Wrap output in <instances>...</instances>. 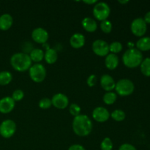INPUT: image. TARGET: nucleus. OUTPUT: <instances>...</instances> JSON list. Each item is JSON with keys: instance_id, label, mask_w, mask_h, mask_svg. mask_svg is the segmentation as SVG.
Wrapping results in <instances>:
<instances>
[{"instance_id": "ddd939ff", "label": "nucleus", "mask_w": 150, "mask_h": 150, "mask_svg": "<svg viewBox=\"0 0 150 150\" xmlns=\"http://www.w3.org/2000/svg\"><path fill=\"white\" fill-rule=\"evenodd\" d=\"M15 107V101L11 97H4L0 100V112L1 114H9Z\"/></svg>"}, {"instance_id": "5701e85b", "label": "nucleus", "mask_w": 150, "mask_h": 150, "mask_svg": "<svg viewBox=\"0 0 150 150\" xmlns=\"http://www.w3.org/2000/svg\"><path fill=\"white\" fill-rule=\"evenodd\" d=\"M141 71L145 76L150 77V57L143 59L140 64Z\"/></svg>"}, {"instance_id": "c9c22d12", "label": "nucleus", "mask_w": 150, "mask_h": 150, "mask_svg": "<svg viewBox=\"0 0 150 150\" xmlns=\"http://www.w3.org/2000/svg\"><path fill=\"white\" fill-rule=\"evenodd\" d=\"M83 2L85 3V4H96L98 1H96V0H91V1H83Z\"/></svg>"}, {"instance_id": "20e7f679", "label": "nucleus", "mask_w": 150, "mask_h": 150, "mask_svg": "<svg viewBox=\"0 0 150 150\" xmlns=\"http://www.w3.org/2000/svg\"><path fill=\"white\" fill-rule=\"evenodd\" d=\"M135 89L134 84L129 79H120L117 82L115 86V89L117 93L120 96H128L131 95Z\"/></svg>"}, {"instance_id": "bb28decb", "label": "nucleus", "mask_w": 150, "mask_h": 150, "mask_svg": "<svg viewBox=\"0 0 150 150\" xmlns=\"http://www.w3.org/2000/svg\"><path fill=\"white\" fill-rule=\"evenodd\" d=\"M100 29L104 33H110L112 30V23L108 20L103 21L100 23Z\"/></svg>"}, {"instance_id": "412c9836", "label": "nucleus", "mask_w": 150, "mask_h": 150, "mask_svg": "<svg viewBox=\"0 0 150 150\" xmlns=\"http://www.w3.org/2000/svg\"><path fill=\"white\" fill-rule=\"evenodd\" d=\"M44 54H45V53L43 52L42 49L35 48L30 52L29 57H30L32 62L33 61L35 62H39L44 59Z\"/></svg>"}, {"instance_id": "4c0bfd02", "label": "nucleus", "mask_w": 150, "mask_h": 150, "mask_svg": "<svg viewBox=\"0 0 150 150\" xmlns=\"http://www.w3.org/2000/svg\"><path fill=\"white\" fill-rule=\"evenodd\" d=\"M127 45H128L129 48H133L134 44H133V42H128V43H127Z\"/></svg>"}, {"instance_id": "a211bd4d", "label": "nucleus", "mask_w": 150, "mask_h": 150, "mask_svg": "<svg viewBox=\"0 0 150 150\" xmlns=\"http://www.w3.org/2000/svg\"><path fill=\"white\" fill-rule=\"evenodd\" d=\"M82 26L83 29L89 32H94L98 28L97 22L90 17H86L82 20Z\"/></svg>"}, {"instance_id": "39448f33", "label": "nucleus", "mask_w": 150, "mask_h": 150, "mask_svg": "<svg viewBox=\"0 0 150 150\" xmlns=\"http://www.w3.org/2000/svg\"><path fill=\"white\" fill-rule=\"evenodd\" d=\"M29 73L31 79L36 83L42 82L46 77L45 67L42 64L38 63L31 66L29 70Z\"/></svg>"}, {"instance_id": "f03ea898", "label": "nucleus", "mask_w": 150, "mask_h": 150, "mask_svg": "<svg viewBox=\"0 0 150 150\" xmlns=\"http://www.w3.org/2000/svg\"><path fill=\"white\" fill-rule=\"evenodd\" d=\"M12 67L18 72H25L32 66V60L29 55L25 53H16L10 58Z\"/></svg>"}, {"instance_id": "9d476101", "label": "nucleus", "mask_w": 150, "mask_h": 150, "mask_svg": "<svg viewBox=\"0 0 150 150\" xmlns=\"http://www.w3.org/2000/svg\"><path fill=\"white\" fill-rule=\"evenodd\" d=\"M52 105L59 109H64L69 105V99L65 95L62 93H57L53 96L51 99Z\"/></svg>"}, {"instance_id": "7c9ffc66", "label": "nucleus", "mask_w": 150, "mask_h": 150, "mask_svg": "<svg viewBox=\"0 0 150 150\" xmlns=\"http://www.w3.org/2000/svg\"><path fill=\"white\" fill-rule=\"evenodd\" d=\"M24 97V93L22 90L21 89H16L14 92H13V95H12L11 98H13V100L16 102V101H20Z\"/></svg>"}, {"instance_id": "e433bc0d", "label": "nucleus", "mask_w": 150, "mask_h": 150, "mask_svg": "<svg viewBox=\"0 0 150 150\" xmlns=\"http://www.w3.org/2000/svg\"><path fill=\"white\" fill-rule=\"evenodd\" d=\"M119 2L120 3V4H127V3H128L129 2V1L128 0H125V1H119Z\"/></svg>"}, {"instance_id": "f8f14e48", "label": "nucleus", "mask_w": 150, "mask_h": 150, "mask_svg": "<svg viewBox=\"0 0 150 150\" xmlns=\"http://www.w3.org/2000/svg\"><path fill=\"white\" fill-rule=\"evenodd\" d=\"M92 117L98 122H104L109 119L110 114L104 107H97L92 111Z\"/></svg>"}, {"instance_id": "393cba45", "label": "nucleus", "mask_w": 150, "mask_h": 150, "mask_svg": "<svg viewBox=\"0 0 150 150\" xmlns=\"http://www.w3.org/2000/svg\"><path fill=\"white\" fill-rule=\"evenodd\" d=\"M111 118L113 119L114 120L117 122H121L123 121V120L125 119V113L122 111V110L120 109H117L114 110L111 114Z\"/></svg>"}, {"instance_id": "dca6fc26", "label": "nucleus", "mask_w": 150, "mask_h": 150, "mask_svg": "<svg viewBox=\"0 0 150 150\" xmlns=\"http://www.w3.org/2000/svg\"><path fill=\"white\" fill-rule=\"evenodd\" d=\"M13 23V17L8 13H4L0 16V29L1 30H8L12 26Z\"/></svg>"}, {"instance_id": "72a5a7b5", "label": "nucleus", "mask_w": 150, "mask_h": 150, "mask_svg": "<svg viewBox=\"0 0 150 150\" xmlns=\"http://www.w3.org/2000/svg\"><path fill=\"white\" fill-rule=\"evenodd\" d=\"M68 150H86L83 146L80 144H73L69 147Z\"/></svg>"}, {"instance_id": "9b49d317", "label": "nucleus", "mask_w": 150, "mask_h": 150, "mask_svg": "<svg viewBox=\"0 0 150 150\" xmlns=\"http://www.w3.org/2000/svg\"><path fill=\"white\" fill-rule=\"evenodd\" d=\"M32 38L35 42H38V43L44 44L48 40V33L43 28H36L32 31Z\"/></svg>"}, {"instance_id": "7ed1b4c3", "label": "nucleus", "mask_w": 150, "mask_h": 150, "mask_svg": "<svg viewBox=\"0 0 150 150\" xmlns=\"http://www.w3.org/2000/svg\"><path fill=\"white\" fill-rule=\"evenodd\" d=\"M143 61V54L137 48H129L122 56V62L126 67L135 68L141 64Z\"/></svg>"}, {"instance_id": "f257e3e1", "label": "nucleus", "mask_w": 150, "mask_h": 150, "mask_svg": "<svg viewBox=\"0 0 150 150\" xmlns=\"http://www.w3.org/2000/svg\"><path fill=\"white\" fill-rule=\"evenodd\" d=\"M92 122L89 117L85 114H80L74 117L73 121V130L77 136H87L92 130Z\"/></svg>"}, {"instance_id": "6e6552de", "label": "nucleus", "mask_w": 150, "mask_h": 150, "mask_svg": "<svg viewBox=\"0 0 150 150\" xmlns=\"http://www.w3.org/2000/svg\"><path fill=\"white\" fill-rule=\"evenodd\" d=\"M131 32L137 37H142L146 32V23L142 18H137L134 19L130 26Z\"/></svg>"}, {"instance_id": "4be33fe9", "label": "nucleus", "mask_w": 150, "mask_h": 150, "mask_svg": "<svg viewBox=\"0 0 150 150\" xmlns=\"http://www.w3.org/2000/svg\"><path fill=\"white\" fill-rule=\"evenodd\" d=\"M12 79H13V76L10 72H0V85L1 86H5V85L9 84L12 81Z\"/></svg>"}, {"instance_id": "c756f323", "label": "nucleus", "mask_w": 150, "mask_h": 150, "mask_svg": "<svg viewBox=\"0 0 150 150\" xmlns=\"http://www.w3.org/2000/svg\"><path fill=\"white\" fill-rule=\"evenodd\" d=\"M69 111H70V113L72 114V115L74 116V117H77V116L80 115L81 108L78 104L73 103L70 105Z\"/></svg>"}, {"instance_id": "0eeeda50", "label": "nucleus", "mask_w": 150, "mask_h": 150, "mask_svg": "<svg viewBox=\"0 0 150 150\" xmlns=\"http://www.w3.org/2000/svg\"><path fill=\"white\" fill-rule=\"evenodd\" d=\"M16 124L13 120H6L0 125V135L4 139H9L15 134Z\"/></svg>"}, {"instance_id": "a878e982", "label": "nucleus", "mask_w": 150, "mask_h": 150, "mask_svg": "<svg viewBox=\"0 0 150 150\" xmlns=\"http://www.w3.org/2000/svg\"><path fill=\"white\" fill-rule=\"evenodd\" d=\"M122 50V45L121 42L118 41L111 42L109 45V51H111V54H118Z\"/></svg>"}, {"instance_id": "2eb2a0df", "label": "nucleus", "mask_w": 150, "mask_h": 150, "mask_svg": "<svg viewBox=\"0 0 150 150\" xmlns=\"http://www.w3.org/2000/svg\"><path fill=\"white\" fill-rule=\"evenodd\" d=\"M70 45L73 48H81L85 44V37L81 33H75L71 36L70 40Z\"/></svg>"}, {"instance_id": "423d86ee", "label": "nucleus", "mask_w": 150, "mask_h": 150, "mask_svg": "<svg viewBox=\"0 0 150 150\" xmlns=\"http://www.w3.org/2000/svg\"><path fill=\"white\" fill-rule=\"evenodd\" d=\"M110 13H111V9L107 3L100 1V2H97L96 4L94 6L93 15L98 21H103L107 20Z\"/></svg>"}, {"instance_id": "aec40b11", "label": "nucleus", "mask_w": 150, "mask_h": 150, "mask_svg": "<svg viewBox=\"0 0 150 150\" xmlns=\"http://www.w3.org/2000/svg\"><path fill=\"white\" fill-rule=\"evenodd\" d=\"M57 58H58L57 52L54 48H49L45 51V54H44V59L48 64H52L55 63L57 62Z\"/></svg>"}, {"instance_id": "4468645a", "label": "nucleus", "mask_w": 150, "mask_h": 150, "mask_svg": "<svg viewBox=\"0 0 150 150\" xmlns=\"http://www.w3.org/2000/svg\"><path fill=\"white\" fill-rule=\"evenodd\" d=\"M100 85L104 90L111 92L115 89L116 82L110 75L104 74L100 78Z\"/></svg>"}, {"instance_id": "b1692460", "label": "nucleus", "mask_w": 150, "mask_h": 150, "mask_svg": "<svg viewBox=\"0 0 150 150\" xmlns=\"http://www.w3.org/2000/svg\"><path fill=\"white\" fill-rule=\"evenodd\" d=\"M117 94L112 92H108L103 95V100L107 105H111V104L115 103V101L117 100Z\"/></svg>"}, {"instance_id": "473e14b6", "label": "nucleus", "mask_w": 150, "mask_h": 150, "mask_svg": "<svg viewBox=\"0 0 150 150\" xmlns=\"http://www.w3.org/2000/svg\"><path fill=\"white\" fill-rule=\"evenodd\" d=\"M119 150H137L133 145L130 144H124L121 145Z\"/></svg>"}, {"instance_id": "6ab92c4d", "label": "nucleus", "mask_w": 150, "mask_h": 150, "mask_svg": "<svg viewBox=\"0 0 150 150\" xmlns=\"http://www.w3.org/2000/svg\"><path fill=\"white\" fill-rule=\"evenodd\" d=\"M137 49L140 51H146L150 50V37H144L136 42Z\"/></svg>"}, {"instance_id": "2f4dec72", "label": "nucleus", "mask_w": 150, "mask_h": 150, "mask_svg": "<svg viewBox=\"0 0 150 150\" xmlns=\"http://www.w3.org/2000/svg\"><path fill=\"white\" fill-rule=\"evenodd\" d=\"M97 81H98V79H97V76L95 75H90L86 80V83H87L88 86L92 87V86L96 85Z\"/></svg>"}, {"instance_id": "1a4fd4ad", "label": "nucleus", "mask_w": 150, "mask_h": 150, "mask_svg": "<svg viewBox=\"0 0 150 150\" xmlns=\"http://www.w3.org/2000/svg\"><path fill=\"white\" fill-rule=\"evenodd\" d=\"M92 51L100 57L107 56L109 54V45L103 40H96L92 43Z\"/></svg>"}, {"instance_id": "c85d7f7f", "label": "nucleus", "mask_w": 150, "mask_h": 150, "mask_svg": "<svg viewBox=\"0 0 150 150\" xmlns=\"http://www.w3.org/2000/svg\"><path fill=\"white\" fill-rule=\"evenodd\" d=\"M52 105L51 100L48 98H44L41 99L39 102V107L42 109H48Z\"/></svg>"}, {"instance_id": "f3484780", "label": "nucleus", "mask_w": 150, "mask_h": 150, "mask_svg": "<svg viewBox=\"0 0 150 150\" xmlns=\"http://www.w3.org/2000/svg\"><path fill=\"white\" fill-rule=\"evenodd\" d=\"M119 57L114 54H108L105 59V67L109 70H114L119 64Z\"/></svg>"}, {"instance_id": "58836bf2", "label": "nucleus", "mask_w": 150, "mask_h": 150, "mask_svg": "<svg viewBox=\"0 0 150 150\" xmlns=\"http://www.w3.org/2000/svg\"><path fill=\"white\" fill-rule=\"evenodd\" d=\"M42 45H43L44 48H46V51H47V50H48V49H49V48H48V45L46 43V42H45V43H44V44H42Z\"/></svg>"}, {"instance_id": "cd10ccee", "label": "nucleus", "mask_w": 150, "mask_h": 150, "mask_svg": "<svg viewBox=\"0 0 150 150\" xmlns=\"http://www.w3.org/2000/svg\"><path fill=\"white\" fill-rule=\"evenodd\" d=\"M101 150H112L113 143L110 138H105L100 144Z\"/></svg>"}, {"instance_id": "f704fd0d", "label": "nucleus", "mask_w": 150, "mask_h": 150, "mask_svg": "<svg viewBox=\"0 0 150 150\" xmlns=\"http://www.w3.org/2000/svg\"><path fill=\"white\" fill-rule=\"evenodd\" d=\"M144 20V21L146 22V23H150V11L146 13Z\"/></svg>"}]
</instances>
